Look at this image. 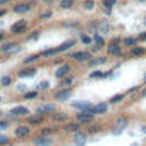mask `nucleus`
Listing matches in <instances>:
<instances>
[{"label":"nucleus","mask_w":146,"mask_h":146,"mask_svg":"<svg viewBox=\"0 0 146 146\" xmlns=\"http://www.w3.org/2000/svg\"><path fill=\"white\" fill-rule=\"evenodd\" d=\"M94 112L92 110H82L80 114H76V121L78 122H90L92 119H94Z\"/></svg>","instance_id":"nucleus-1"},{"label":"nucleus","mask_w":146,"mask_h":146,"mask_svg":"<svg viewBox=\"0 0 146 146\" xmlns=\"http://www.w3.org/2000/svg\"><path fill=\"white\" fill-rule=\"evenodd\" d=\"M27 29V22L26 21H21V22H15L12 27H10V33L12 34H19V33H24Z\"/></svg>","instance_id":"nucleus-2"},{"label":"nucleus","mask_w":146,"mask_h":146,"mask_svg":"<svg viewBox=\"0 0 146 146\" xmlns=\"http://www.w3.org/2000/svg\"><path fill=\"white\" fill-rule=\"evenodd\" d=\"M0 49L3 53H17V51H21V48L17 46V42H3Z\"/></svg>","instance_id":"nucleus-3"},{"label":"nucleus","mask_w":146,"mask_h":146,"mask_svg":"<svg viewBox=\"0 0 146 146\" xmlns=\"http://www.w3.org/2000/svg\"><path fill=\"white\" fill-rule=\"evenodd\" d=\"M33 143H34V146H51V143H53V141H51V138H48L46 134H42V136L36 138Z\"/></svg>","instance_id":"nucleus-4"},{"label":"nucleus","mask_w":146,"mask_h":146,"mask_svg":"<svg viewBox=\"0 0 146 146\" xmlns=\"http://www.w3.org/2000/svg\"><path fill=\"white\" fill-rule=\"evenodd\" d=\"M56 110V106L54 104H44V106H41V107H37V114H53Z\"/></svg>","instance_id":"nucleus-5"},{"label":"nucleus","mask_w":146,"mask_h":146,"mask_svg":"<svg viewBox=\"0 0 146 146\" xmlns=\"http://www.w3.org/2000/svg\"><path fill=\"white\" fill-rule=\"evenodd\" d=\"M29 10H31V3H27V2L17 3V5L14 7V12H17V14H26V12H29Z\"/></svg>","instance_id":"nucleus-6"},{"label":"nucleus","mask_w":146,"mask_h":146,"mask_svg":"<svg viewBox=\"0 0 146 146\" xmlns=\"http://www.w3.org/2000/svg\"><path fill=\"white\" fill-rule=\"evenodd\" d=\"M10 114H12V115H19V117H22V115H27V114H29V109L24 107V106H17V107H14V109L10 110Z\"/></svg>","instance_id":"nucleus-7"},{"label":"nucleus","mask_w":146,"mask_h":146,"mask_svg":"<svg viewBox=\"0 0 146 146\" xmlns=\"http://www.w3.org/2000/svg\"><path fill=\"white\" fill-rule=\"evenodd\" d=\"M29 133H31V127H27V126L15 127V136L17 138H26V136H29Z\"/></svg>","instance_id":"nucleus-8"},{"label":"nucleus","mask_w":146,"mask_h":146,"mask_svg":"<svg viewBox=\"0 0 146 146\" xmlns=\"http://www.w3.org/2000/svg\"><path fill=\"white\" fill-rule=\"evenodd\" d=\"M72 58L76 61H85V60H90V53L88 51H78V53H73Z\"/></svg>","instance_id":"nucleus-9"},{"label":"nucleus","mask_w":146,"mask_h":146,"mask_svg":"<svg viewBox=\"0 0 146 146\" xmlns=\"http://www.w3.org/2000/svg\"><path fill=\"white\" fill-rule=\"evenodd\" d=\"M70 72H72L70 65H61V66H60V68L56 70V73H54V75H56L58 78H65V76H66V75H68Z\"/></svg>","instance_id":"nucleus-10"},{"label":"nucleus","mask_w":146,"mask_h":146,"mask_svg":"<svg viewBox=\"0 0 146 146\" xmlns=\"http://www.w3.org/2000/svg\"><path fill=\"white\" fill-rule=\"evenodd\" d=\"M56 100H66V99H70L72 97V90L70 88H65V90H60V92H56Z\"/></svg>","instance_id":"nucleus-11"},{"label":"nucleus","mask_w":146,"mask_h":146,"mask_svg":"<svg viewBox=\"0 0 146 146\" xmlns=\"http://www.w3.org/2000/svg\"><path fill=\"white\" fill-rule=\"evenodd\" d=\"M73 107H75V109H80V110H92L94 106H92L90 102L83 100V102H75V104H73Z\"/></svg>","instance_id":"nucleus-12"},{"label":"nucleus","mask_w":146,"mask_h":146,"mask_svg":"<svg viewBox=\"0 0 146 146\" xmlns=\"http://www.w3.org/2000/svg\"><path fill=\"white\" fill-rule=\"evenodd\" d=\"M85 141H87V134H83V133H75V145L76 146H83L85 145Z\"/></svg>","instance_id":"nucleus-13"},{"label":"nucleus","mask_w":146,"mask_h":146,"mask_svg":"<svg viewBox=\"0 0 146 146\" xmlns=\"http://www.w3.org/2000/svg\"><path fill=\"white\" fill-rule=\"evenodd\" d=\"M92 112L94 114H106L107 112V104H97V106H94Z\"/></svg>","instance_id":"nucleus-14"},{"label":"nucleus","mask_w":146,"mask_h":146,"mask_svg":"<svg viewBox=\"0 0 146 146\" xmlns=\"http://www.w3.org/2000/svg\"><path fill=\"white\" fill-rule=\"evenodd\" d=\"M109 54H114V56H119V54H121V46H119L117 42H110Z\"/></svg>","instance_id":"nucleus-15"},{"label":"nucleus","mask_w":146,"mask_h":146,"mask_svg":"<svg viewBox=\"0 0 146 146\" xmlns=\"http://www.w3.org/2000/svg\"><path fill=\"white\" fill-rule=\"evenodd\" d=\"M72 46H75V41H66V42H63L61 46H58V48H56V51H58V53H63V51L70 49Z\"/></svg>","instance_id":"nucleus-16"},{"label":"nucleus","mask_w":146,"mask_h":146,"mask_svg":"<svg viewBox=\"0 0 146 146\" xmlns=\"http://www.w3.org/2000/svg\"><path fill=\"white\" fill-rule=\"evenodd\" d=\"M110 26L107 21H102V22H99V33H102V34H106V33H109Z\"/></svg>","instance_id":"nucleus-17"},{"label":"nucleus","mask_w":146,"mask_h":146,"mask_svg":"<svg viewBox=\"0 0 146 146\" xmlns=\"http://www.w3.org/2000/svg\"><path fill=\"white\" fill-rule=\"evenodd\" d=\"M109 73L110 72H100V70H97V72H94V73H90V78H106V76H109Z\"/></svg>","instance_id":"nucleus-18"},{"label":"nucleus","mask_w":146,"mask_h":146,"mask_svg":"<svg viewBox=\"0 0 146 146\" xmlns=\"http://www.w3.org/2000/svg\"><path fill=\"white\" fill-rule=\"evenodd\" d=\"M143 53H145V48H141V46H133L131 48V56H139Z\"/></svg>","instance_id":"nucleus-19"},{"label":"nucleus","mask_w":146,"mask_h":146,"mask_svg":"<svg viewBox=\"0 0 146 146\" xmlns=\"http://www.w3.org/2000/svg\"><path fill=\"white\" fill-rule=\"evenodd\" d=\"M34 75H36V70L34 68H27V70L19 72V76H34Z\"/></svg>","instance_id":"nucleus-20"},{"label":"nucleus","mask_w":146,"mask_h":146,"mask_svg":"<svg viewBox=\"0 0 146 146\" xmlns=\"http://www.w3.org/2000/svg\"><path fill=\"white\" fill-rule=\"evenodd\" d=\"M115 2H117V0H104V2H102V3H104V7H106V10H107V14L110 12V9L115 5Z\"/></svg>","instance_id":"nucleus-21"},{"label":"nucleus","mask_w":146,"mask_h":146,"mask_svg":"<svg viewBox=\"0 0 146 146\" xmlns=\"http://www.w3.org/2000/svg\"><path fill=\"white\" fill-rule=\"evenodd\" d=\"M78 127H80V124L78 122H72V124H66V131H73V133H76L78 131Z\"/></svg>","instance_id":"nucleus-22"},{"label":"nucleus","mask_w":146,"mask_h":146,"mask_svg":"<svg viewBox=\"0 0 146 146\" xmlns=\"http://www.w3.org/2000/svg\"><path fill=\"white\" fill-rule=\"evenodd\" d=\"M122 44H124V46H131V48H133V46H136V39H134V37H126V39L122 41Z\"/></svg>","instance_id":"nucleus-23"},{"label":"nucleus","mask_w":146,"mask_h":146,"mask_svg":"<svg viewBox=\"0 0 146 146\" xmlns=\"http://www.w3.org/2000/svg\"><path fill=\"white\" fill-rule=\"evenodd\" d=\"M115 126H117L119 129H122L124 126H127V119H126V117H119L117 122H115Z\"/></svg>","instance_id":"nucleus-24"},{"label":"nucleus","mask_w":146,"mask_h":146,"mask_svg":"<svg viewBox=\"0 0 146 146\" xmlns=\"http://www.w3.org/2000/svg\"><path fill=\"white\" fill-rule=\"evenodd\" d=\"M124 99V94H117V95H114V97H110V104H117V102H121Z\"/></svg>","instance_id":"nucleus-25"},{"label":"nucleus","mask_w":146,"mask_h":146,"mask_svg":"<svg viewBox=\"0 0 146 146\" xmlns=\"http://www.w3.org/2000/svg\"><path fill=\"white\" fill-rule=\"evenodd\" d=\"M60 5H61L63 9H70V7H73V0H61Z\"/></svg>","instance_id":"nucleus-26"},{"label":"nucleus","mask_w":146,"mask_h":146,"mask_svg":"<svg viewBox=\"0 0 146 146\" xmlns=\"http://www.w3.org/2000/svg\"><path fill=\"white\" fill-rule=\"evenodd\" d=\"M36 97H37V92H34V90H33V92H26V94H24V99H27V100L36 99Z\"/></svg>","instance_id":"nucleus-27"},{"label":"nucleus","mask_w":146,"mask_h":146,"mask_svg":"<svg viewBox=\"0 0 146 146\" xmlns=\"http://www.w3.org/2000/svg\"><path fill=\"white\" fill-rule=\"evenodd\" d=\"M37 58H39V54H33V56H27V58L24 60V63H26V65H29V63H33V61H37Z\"/></svg>","instance_id":"nucleus-28"},{"label":"nucleus","mask_w":146,"mask_h":146,"mask_svg":"<svg viewBox=\"0 0 146 146\" xmlns=\"http://www.w3.org/2000/svg\"><path fill=\"white\" fill-rule=\"evenodd\" d=\"M94 42L99 44V46H102V44H104V37L100 36V34H95V36H94Z\"/></svg>","instance_id":"nucleus-29"},{"label":"nucleus","mask_w":146,"mask_h":146,"mask_svg":"<svg viewBox=\"0 0 146 146\" xmlns=\"http://www.w3.org/2000/svg\"><path fill=\"white\" fill-rule=\"evenodd\" d=\"M94 0H85V3H83V7H85V10H92L94 9Z\"/></svg>","instance_id":"nucleus-30"},{"label":"nucleus","mask_w":146,"mask_h":146,"mask_svg":"<svg viewBox=\"0 0 146 146\" xmlns=\"http://www.w3.org/2000/svg\"><path fill=\"white\" fill-rule=\"evenodd\" d=\"M0 83H2L3 87H7V85H10V83H12V78H10V76H2Z\"/></svg>","instance_id":"nucleus-31"},{"label":"nucleus","mask_w":146,"mask_h":146,"mask_svg":"<svg viewBox=\"0 0 146 146\" xmlns=\"http://www.w3.org/2000/svg\"><path fill=\"white\" fill-rule=\"evenodd\" d=\"M39 122H42V114H39L36 117H31V124H39Z\"/></svg>","instance_id":"nucleus-32"},{"label":"nucleus","mask_w":146,"mask_h":146,"mask_svg":"<svg viewBox=\"0 0 146 146\" xmlns=\"http://www.w3.org/2000/svg\"><path fill=\"white\" fill-rule=\"evenodd\" d=\"M102 63H106V58H102V56H100V58H95V60L90 61V65H102Z\"/></svg>","instance_id":"nucleus-33"},{"label":"nucleus","mask_w":146,"mask_h":146,"mask_svg":"<svg viewBox=\"0 0 146 146\" xmlns=\"http://www.w3.org/2000/svg\"><path fill=\"white\" fill-rule=\"evenodd\" d=\"M66 115L65 114H53V121H65Z\"/></svg>","instance_id":"nucleus-34"},{"label":"nucleus","mask_w":146,"mask_h":146,"mask_svg":"<svg viewBox=\"0 0 146 146\" xmlns=\"http://www.w3.org/2000/svg\"><path fill=\"white\" fill-rule=\"evenodd\" d=\"M82 42H85V44H90V42H92V37L87 36V34H83V36H82Z\"/></svg>","instance_id":"nucleus-35"},{"label":"nucleus","mask_w":146,"mask_h":146,"mask_svg":"<svg viewBox=\"0 0 146 146\" xmlns=\"http://www.w3.org/2000/svg\"><path fill=\"white\" fill-rule=\"evenodd\" d=\"M9 143V138L5 134H0V145H7Z\"/></svg>","instance_id":"nucleus-36"},{"label":"nucleus","mask_w":146,"mask_h":146,"mask_svg":"<svg viewBox=\"0 0 146 146\" xmlns=\"http://www.w3.org/2000/svg\"><path fill=\"white\" fill-rule=\"evenodd\" d=\"M48 87H49V83H48V82H41V83H39V90H46Z\"/></svg>","instance_id":"nucleus-37"},{"label":"nucleus","mask_w":146,"mask_h":146,"mask_svg":"<svg viewBox=\"0 0 146 146\" xmlns=\"http://www.w3.org/2000/svg\"><path fill=\"white\" fill-rule=\"evenodd\" d=\"M7 121H0V131H3V129H7Z\"/></svg>","instance_id":"nucleus-38"},{"label":"nucleus","mask_w":146,"mask_h":146,"mask_svg":"<svg viewBox=\"0 0 146 146\" xmlns=\"http://www.w3.org/2000/svg\"><path fill=\"white\" fill-rule=\"evenodd\" d=\"M48 17H51V12H49V10L44 12V14H41V19H48Z\"/></svg>","instance_id":"nucleus-39"},{"label":"nucleus","mask_w":146,"mask_h":146,"mask_svg":"<svg viewBox=\"0 0 146 146\" xmlns=\"http://www.w3.org/2000/svg\"><path fill=\"white\" fill-rule=\"evenodd\" d=\"M72 82H73V78H65V82H63V83H65V85H70Z\"/></svg>","instance_id":"nucleus-40"},{"label":"nucleus","mask_w":146,"mask_h":146,"mask_svg":"<svg viewBox=\"0 0 146 146\" xmlns=\"http://www.w3.org/2000/svg\"><path fill=\"white\" fill-rule=\"evenodd\" d=\"M139 41H146V33H143V34H139V37H138Z\"/></svg>","instance_id":"nucleus-41"},{"label":"nucleus","mask_w":146,"mask_h":146,"mask_svg":"<svg viewBox=\"0 0 146 146\" xmlns=\"http://www.w3.org/2000/svg\"><path fill=\"white\" fill-rule=\"evenodd\" d=\"M49 133H51V129H42V134H46V136H48Z\"/></svg>","instance_id":"nucleus-42"},{"label":"nucleus","mask_w":146,"mask_h":146,"mask_svg":"<svg viewBox=\"0 0 146 146\" xmlns=\"http://www.w3.org/2000/svg\"><path fill=\"white\" fill-rule=\"evenodd\" d=\"M7 2H9V0H0V7H2V5H5Z\"/></svg>","instance_id":"nucleus-43"},{"label":"nucleus","mask_w":146,"mask_h":146,"mask_svg":"<svg viewBox=\"0 0 146 146\" xmlns=\"http://www.w3.org/2000/svg\"><path fill=\"white\" fill-rule=\"evenodd\" d=\"M3 37H5V34H3V33H0V41H2Z\"/></svg>","instance_id":"nucleus-44"},{"label":"nucleus","mask_w":146,"mask_h":146,"mask_svg":"<svg viewBox=\"0 0 146 146\" xmlns=\"http://www.w3.org/2000/svg\"><path fill=\"white\" fill-rule=\"evenodd\" d=\"M2 15H5V10H0V17H2Z\"/></svg>","instance_id":"nucleus-45"},{"label":"nucleus","mask_w":146,"mask_h":146,"mask_svg":"<svg viewBox=\"0 0 146 146\" xmlns=\"http://www.w3.org/2000/svg\"><path fill=\"white\" fill-rule=\"evenodd\" d=\"M143 133H146V126H143Z\"/></svg>","instance_id":"nucleus-46"},{"label":"nucleus","mask_w":146,"mask_h":146,"mask_svg":"<svg viewBox=\"0 0 146 146\" xmlns=\"http://www.w3.org/2000/svg\"><path fill=\"white\" fill-rule=\"evenodd\" d=\"M138 2H146V0H138Z\"/></svg>","instance_id":"nucleus-47"},{"label":"nucleus","mask_w":146,"mask_h":146,"mask_svg":"<svg viewBox=\"0 0 146 146\" xmlns=\"http://www.w3.org/2000/svg\"><path fill=\"white\" fill-rule=\"evenodd\" d=\"M0 115H2V112H0Z\"/></svg>","instance_id":"nucleus-48"},{"label":"nucleus","mask_w":146,"mask_h":146,"mask_svg":"<svg viewBox=\"0 0 146 146\" xmlns=\"http://www.w3.org/2000/svg\"><path fill=\"white\" fill-rule=\"evenodd\" d=\"M145 80H146V76H145Z\"/></svg>","instance_id":"nucleus-49"},{"label":"nucleus","mask_w":146,"mask_h":146,"mask_svg":"<svg viewBox=\"0 0 146 146\" xmlns=\"http://www.w3.org/2000/svg\"><path fill=\"white\" fill-rule=\"evenodd\" d=\"M145 24H146V21H145Z\"/></svg>","instance_id":"nucleus-50"},{"label":"nucleus","mask_w":146,"mask_h":146,"mask_svg":"<svg viewBox=\"0 0 146 146\" xmlns=\"http://www.w3.org/2000/svg\"><path fill=\"white\" fill-rule=\"evenodd\" d=\"M0 100H2V99H0Z\"/></svg>","instance_id":"nucleus-51"}]
</instances>
